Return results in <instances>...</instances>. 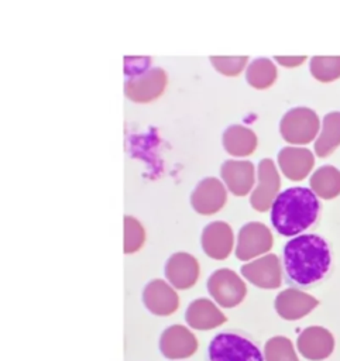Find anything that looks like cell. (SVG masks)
<instances>
[{
  "instance_id": "3",
  "label": "cell",
  "mask_w": 340,
  "mask_h": 361,
  "mask_svg": "<svg viewBox=\"0 0 340 361\" xmlns=\"http://www.w3.org/2000/svg\"><path fill=\"white\" fill-rule=\"evenodd\" d=\"M205 355L206 361H265L260 344L248 333L236 329L216 333Z\"/></svg>"
},
{
  "instance_id": "9",
  "label": "cell",
  "mask_w": 340,
  "mask_h": 361,
  "mask_svg": "<svg viewBox=\"0 0 340 361\" xmlns=\"http://www.w3.org/2000/svg\"><path fill=\"white\" fill-rule=\"evenodd\" d=\"M272 245V235L262 223H248L240 231L237 255L240 258H250L255 254L269 250Z\"/></svg>"
},
{
  "instance_id": "11",
  "label": "cell",
  "mask_w": 340,
  "mask_h": 361,
  "mask_svg": "<svg viewBox=\"0 0 340 361\" xmlns=\"http://www.w3.org/2000/svg\"><path fill=\"white\" fill-rule=\"evenodd\" d=\"M165 86V75L161 69L144 72L137 78L128 80L126 93L135 102H147L157 97Z\"/></svg>"
},
{
  "instance_id": "14",
  "label": "cell",
  "mask_w": 340,
  "mask_h": 361,
  "mask_svg": "<svg viewBox=\"0 0 340 361\" xmlns=\"http://www.w3.org/2000/svg\"><path fill=\"white\" fill-rule=\"evenodd\" d=\"M223 145L229 154L234 157H245L255 149L257 137L247 127L231 126L223 134Z\"/></svg>"
},
{
  "instance_id": "16",
  "label": "cell",
  "mask_w": 340,
  "mask_h": 361,
  "mask_svg": "<svg viewBox=\"0 0 340 361\" xmlns=\"http://www.w3.org/2000/svg\"><path fill=\"white\" fill-rule=\"evenodd\" d=\"M245 79L255 89H267L277 79V68L267 58L254 59L247 68Z\"/></svg>"
},
{
  "instance_id": "12",
  "label": "cell",
  "mask_w": 340,
  "mask_h": 361,
  "mask_svg": "<svg viewBox=\"0 0 340 361\" xmlns=\"http://www.w3.org/2000/svg\"><path fill=\"white\" fill-rule=\"evenodd\" d=\"M244 275L258 286L262 288H277L279 282V262L275 255H268L257 262L243 267Z\"/></svg>"
},
{
  "instance_id": "7",
  "label": "cell",
  "mask_w": 340,
  "mask_h": 361,
  "mask_svg": "<svg viewBox=\"0 0 340 361\" xmlns=\"http://www.w3.org/2000/svg\"><path fill=\"white\" fill-rule=\"evenodd\" d=\"M278 165L288 179L302 180L312 171L315 157L308 148L285 147L278 152Z\"/></svg>"
},
{
  "instance_id": "8",
  "label": "cell",
  "mask_w": 340,
  "mask_h": 361,
  "mask_svg": "<svg viewBox=\"0 0 340 361\" xmlns=\"http://www.w3.org/2000/svg\"><path fill=\"white\" fill-rule=\"evenodd\" d=\"M221 178L230 192L237 196L247 195L255 180V169L250 161H226L221 165Z\"/></svg>"
},
{
  "instance_id": "17",
  "label": "cell",
  "mask_w": 340,
  "mask_h": 361,
  "mask_svg": "<svg viewBox=\"0 0 340 361\" xmlns=\"http://www.w3.org/2000/svg\"><path fill=\"white\" fill-rule=\"evenodd\" d=\"M310 73L323 83L340 78V56H313L310 59Z\"/></svg>"
},
{
  "instance_id": "1",
  "label": "cell",
  "mask_w": 340,
  "mask_h": 361,
  "mask_svg": "<svg viewBox=\"0 0 340 361\" xmlns=\"http://www.w3.org/2000/svg\"><path fill=\"white\" fill-rule=\"evenodd\" d=\"M281 264L285 283L298 289H313L333 271L332 245L319 234L295 235L284 245Z\"/></svg>"
},
{
  "instance_id": "13",
  "label": "cell",
  "mask_w": 340,
  "mask_h": 361,
  "mask_svg": "<svg viewBox=\"0 0 340 361\" xmlns=\"http://www.w3.org/2000/svg\"><path fill=\"white\" fill-rule=\"evenodd\" d=\"M340 145V111H330L322 121V128L315 142V152L324 158Z\"/></svg>"
},
{
  "instance_id": "19",
  "label": "cell",
  "mask_w": 340,
  "mask_h": 361,
  "mask_svg": "<svg viewBox=\"0 0 340 361\" xmlns=\"http://www.w3.org/2000/svg\"><path fill=\"white\" fill-rule=\"evenodd\" d=\"M213 61V66L227 76L238 75L245 66L248 58L247 56H230V58H210Z\"/></svg>"
},
{
  "instance_id": "10",
  "label": "cell",
  "mask_w": 340,
  "mask_h": 361,
  "mask_svg": "<svg viewBox=\"0 0 340 361\" xmlns=\"http://www.w3.org/2000/svg\"><path fill=\"white\" fill-rule=\"evenodd\" d=\"M317 305H319V300L315 299L313 296L299 290H293V289L281 292L275 300L277 312L281 314V317L288 320L303 317Z\"/></svg>"
},
{
  "instance_id": "18",
  "label": "cell",
  "mask_w": 340,
  "mask_h": 361,
  "mask_svg": "<svg viewBox=\"0 0 340 361\" xmlns=\"http://www.w3.org/2000/svg\"><path fill=\"white\" fill-rule=\"evenodd\" d=\"M267 361H298L291 341L286 337H274L265 345Z\"/></svg>"
},
{
  "instance_id": "4",
  "label": "cell",
  "mask_w": 340,
  "mask_h": 361,
  "mask_svg": "<svg viewBox=\"0 0 340 361\" xmlns=\"http://www.w3.org/2000/svg\"><path fill=\"white\" fill-rule=\"evenodd\" d=\"M282 138L289 144H308L320 131V120L309 107H295L286 111L279 123Z\"/></svg>"
},
{
  "instance_id": "6",
  "label": "cell",
  "mask_w": 340,
  "mask_h": 361,
  "mask_svg": "<svg viewBox=\"0 0 340 361\" xmlns=\"http://www.w3.org/2000/svg\"><path fill=\"white\" fill-rule=\"evenodd\" d=\"M298 347L303 357L312 361H322L332 355L334 350L333 334L320 326H312L303 330L298 338Z\"/></svg>"
},
{
  "instance_id": "5",
  "label": "cell",
  "mask_w": 340,
  "mask_h": 361,
  "mask_svg": "<svg viewBox=\"0 0 340 361\" xmlns=\"http://www.w3.org/2000/svg\"><path fill=\"white\" fill-rule=\"evenodd\" d=\"M279 175L275 164L269 158H264L258 164V183L251 195V204L255 210L264 212L271 207L279 189Z\"/></svg>"
},
{
  "instance_id": "15",
  "label": "cell",
  "mask_w": 340,
  "mask_h": 361,
  "mask_svg": "<svg viewBox=\"0 0 340 361\" xmlns=\"http://www.w3.org/2000/svg\"><path fill=\"white\" fill-rule=\"evenodd\" d=\"M310 189L322 199H334L340 195V171L332 165L317 168L310 176Z\"/></svg>"
},
{
  "instance_id": "20",
  "label": "cell",
  "mask_w": 340,
  "mask_h": 361,
  "mask_svg": "<svg viewBox=\"0 0 340 361\" xmlns=\"http://www.w3.org/2000/svg\"><path fill=\"white\" fill-rule=\"evenodd\" d=\"M306 56H296V58H286V56H275V61H278L284 66H298L300 65Z\"/></svg>"
},
{
  "instance_id": "2",
  "label": "cell",
  "mask_w": 340,
  "mask_h": 361,
  "mask_svg": "<svg viewBox=\"0 0 340 361\" xmlns=\"http://www.w3.org/2000/svg\"><path fill=\"white\" fill-rule=\"evenodd\" d=\"M320 200L306 186H292L277 195L269 219L274 230L284 237H295L312 228L320 217Z\"/></svg>"
}]
</instances>
